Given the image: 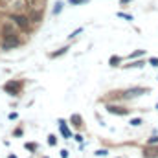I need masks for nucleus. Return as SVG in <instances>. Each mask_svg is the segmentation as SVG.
<instances>
[{
  "label": "nucleus",
  "instance_id": "nucleus-16",
  "mask_svg": "<svg viewBox=\"0 0 158 158\" xmlns=\"http://www.w3.org/2000/svg\"><path fill=\"white\" fill-rule=\"evenodd\" d=\"M143 53H145V50H138V52H132V53H131V57L134 59V57H140V55H143Z\"/></svg>",
  "mask_w": 158,
  "mask_h": 158
},
{
  "label": "nucleus",
  "instance_id": "nucleus-8",
  "mask_svg": "<svg viewBox=\"0 0 158 158\" xmlns=\"http://www.w3.org/2000/svg\"><path fill=\"white\" fill-rule=\"evenodd\" d=\"M30 20H31V24H39L40 20H42V13H40V11H37V13L33 11L31 17H30Z\"/></svg>",
  "mask_w": 158,
  "mask_h": 158
},
{
  "label": "nucleus",
  "instance_id": "nucleus-13",
  "mask_svg": "<svg viewBox=\"0 0 158 158\" xmlns=\"http://www.w3.org/2000/svg\"><path fill=\"white\" fill-rule=\"evenodd\" d=\"M37 147H39V145H37V143H33V142L26 143V149H28V151H37Z\"/></svg>",
  "mask_w": 158,
  "mask_h": 158
},
{
  "label": "nucleus",
  "instance_id": "nucleus-6",
  "mask_svg": "<svg viewBox=\"0 0 158 158\" xmlns=\"http://www.w3.org/2000/svg\"><path fill=\"white\" fill-rule=\"evenodd\" d=\"M59 127H61V134L64 138H72V132H70V129H68V125H66L64 119H59Z\"/></svg>",
  "mask_w": 158,
  "mask_h": 158
},
{
  "label": "nucleus",
  "instance_id": "nucleus-18",
  "mask_svg": "<svg viewBox=\"0 0 158 158\" xmlns=\"http://www.w3.org/2000/svg\"><path fill=\"white\" fill-rule=\"evenodd\" d=\"M22 132H24V131H22V127H17V129L13 131V136H22Z\"/></svg>",
  "mask_w": 158,
  "mask_h": 158
},
{
  "label": "nucleus",
  "instance_id": "nucleus-1",
  "mask_svg": "<svg viewBox=\"0 0 158 158\" xmlns=\"http://www.w3.org/2000/svg\"><path fill=\"white\" fill-rule=\"evenodd\" d=\"M20 44H22V40H20V37H19L17 33H7V35H4V39H2V48H0V50L9 52V50H13V48H19Z\"/></svg>",
  "mask_w": 158,
  "mask_h": 158
},
{
  "label": "nucleus",
  "instance_id": "nucleus-14",
  "mask_svg": "<svg viewBox=\"0 0 158 158\" xmlns=\"http://www.w3.org/2000/svg\"><path fill=\"white\" fill-rule=\"evenodd\" d=\"M156 143H158V136H151L147 140V145H156Z\"/></svg>",
  "mask_w": 158,
  "mask_h": 158
},
{
  "label": "nucleus",
  "instance_id": "nucleus-17",
  "mask_svg": "<svg viewBox=\"0 0 158 158\" xmlns=\"http://www.w3.org/2000/svg\"><path fill=\"white\" fill-rule=\"evenodd\" d=\"M48 143H50V145H55V143H57V138H55L53 134H50V136H48Z\"/></svg>",
  "mask_w": 158,
  "mask_h": 158
},
{
  "label": "nucleus",
  "instance_id": "nucleus-27",
  "mask_svg": "<svg viewBox=\"0 0 158 158\" xmlns=\"http://www.w3.org/2000/svg\"><path fill=\"white\" fill-rule=\"evenodd\" d=\"M0 48H2V40H0Z\"/></svg>",
  "mask_w": 158,
  "mask_h": 158
},
{
  "label": "nucleus",
  "instance_id": "nucleus-20",
  "mask_svg": "<svg viewBox=\"0 0 158 158\" xmlns=\"http://www.w3.org/2000/svg\"><path fill=\"white\" fill-rule=\"evenodd\" d=\"M61 7H63V2H57V4H55V9H53V13H59V11H61Z\"/></svg>",
  "mask_w": 158,
  "mask_h": 158
},
{
  "label": "nucleus",
  "instance_id": "nucleus-3",
  "mask_svg": "<svg viewBox=\"0 0 158 158\" xmlns=\"http://www.w3.org/2000/svg\"><path fill=\"white\" fill-rule=\"evenodd\" d=\"M147 92H149L147 86H134V88L119 92V98L121 99H131V98H136V96H142V94H147Z\"/></svg>",
  "mask_w": 158,
  "mask_h": 158
},
{
  "label": "nucleus",
  "instance_id": "nucleus-9",
  "mask_svg": "<svg viewBox=\"0 0 158 158\" xmlns=\"http://www.w3.org/2000/svg\"><path fill=\"white\" fill-rule=\"evenodd\" d=\"M66 52H68V46H63V48H59L57 52L50 53V57H52V59H55V57H59V55H63V53H66Z\"/></svg>",
  "mask_w": 158,
  "mask_h": 158
},
{
  "label": "nucleus",
  "instance_id": "nucleus-22",
  "mask_svg": "<svg viewBox=\"0 0 158 158\" xmlns=\"http://www.w3.org/2000/svg\"><path fill=\"white\" fill-rule=\"evenodd\" d=\"M96 155H98V156H105V155H107V151H105V149H99Z\"/></svg>",
  "mask_w": 158,
  "mask_h": 158
},
{
  "label": "nucleus",
  "instance_id": "nucleus-5",
  "mask_svg": "<svg viewBox=\"0 0 158 158\" xmlns=\"http://www.w3.org/2000/svg\"><path fill=\"white\" fill-rule=\"evenodd\" d=\"M107 110L112 112V114H118V116H125V114H129V109L119 107V105H107Z\"/></svg>",
  "mask_w": 158,
  "mask_h": 158
},
{
  "label": "nucleus",
  "instance_id": "nucleus-21",
  "mask_svg": "<svg viewBox=\"0 0 158 158\" xmlns=\"http://www.w3.org/2000/svg\"><path fill=\"white\" fill-rule=\"evenodd\" d=\"M81 31H83V30H81V28H79V30H76V31H74V33H72V35H70V39H76V37H77V35H81Z\"/></svg>",
  "mask_w": 158,
  "mask_h": 158
},
{
  "label": "nucleus",
  "instance_id": "nucleus-24",
  "mask_svg": "<svg viewBox=\"0 0 158 158\" xmlns=\"http://www.w3.org/2000/svg\"><path fill=\"white\" fill-rule=\"evenodd\" d=\"M19 118V116H17V112H11V114H9V119H17Z\"/></svg>",
  "mask_w": 158,
  "mask_h": 158
},
{
  "label": "nucleus",
  "instance_id": "nucleus-15",
  "mask_svg": "<svg viewBox=\"0 0 158 158\" xmlns=\"http://www.w3.org/2000/svg\"><path fill=\"white\" fill-rule=\"evenodd\" d=\"M131 125H132V127H138V125H142V118H134V119H131Z\"/></svg>",
  "mask_w": 158,
  "mask_h": 158
},
{
  "label": "nucleus",
  "instance_id": "nucleus-2",
  "mask_svg": "<svg viewBox=\"0 0 158 158\" xmlns=\"http://www.w3.org/2000/svg\"><path fill=\"white\" fill-rule=\"evenodd\" d=\"M11 22H13V26H17V28H20V30H30V24H31V20H30V17H26V15H22V13H13L11 17Z\"/></svg>",
  "mask_w": 158,
  "mask_h": 158
},
{
  "label": "nucleus",
  "instance_id": "nucleus-19",
  "mask_svg": "<svg viewBox=\"0 0 158 158\" xmlns=\"http://www.w3.org/2000/svg\"><path fill=\"white\" fill-rule=\"evenodd\" d=\"M149 64H153V66H158V57H151V59H149Z\"/></svg>",
  "mask_w": 158,
  "mask_h": 158
},
{
  "label": "nucleus",
  "instance_id": "nucleus-11",
  "mask_svg": "<svg viewBox=\"0 0 158 158\" xmlns=\"http://www.w3.org/2000/svg\"><path fill=\"white\" fill-rule=\"evenodd\" d=\"M119 63H121V57H118V55L110 57V61H109V64H110V66H119Z\"/></svg>",
  "mask_w": 158,
  "mask_h": 158
},
{
  "label": "nucleus",
  "instance_id": "nucleus-28",
  "mask_svg": "<svg viewBox=\"0 0 158 158\" xmlns=\"http://www.w3.org/2000/svg\"><path fill=\"white\" fill-rule=\"evenodd\" d=\"M30 2H33V0H30Z\"/></svg>",
  "mask_w": 158,
  "mask_h": 158
},
{
  "label": "nucleus",
  "instance_id": "nucleus-7",
  "mask_svg": "<svg viewBox=\"0 0 158 158\" xmlns=\"http://www.w3.org/2000/svg\"><path fill=\"white\" fill-rule=\"evenodd\" d=\"M143 158H158V149L155 147V149H143Z\"/></svg>",
  "mask_w": 158,
  "mask_h": 158
},
{
  "label": "nucleus",
  "instance_id": "nucleus-26",
  "mask_svg": "<svg viewBox=\"0 0 158 158\" xmlns=\"http://www.w3.org/2000/svg\"><path fill=\"white\" fill-rule=\"evenodd\" d=\"M7 158H17V156H15V155H9V156H7Z\"/></svg>",
  "mask_w": 158,
  "mask_h": 158
},
{
  "label": "nucleus",
  "instance_id": "nucleus-12",
  "mask_svg": "<svg viewBox=\"0 0 158 158\" xmlns=\"http://www.w3.org/2000/svg\"><path fill=\"white\" fill-rule=\"evenodd\" d=\"M72 121H74V125H76V127H81V125H83V118L77 116V114H74V116H72Z\"/></svg>",
  "mask_w": 158,
  "mask_h": 158
},
{
  "label": "nucleus",
  "instance_id": "nucleus-29",
  "mask_svg": "<svg viewBox=\"0 0 158 158\" xmlns=\"http://www.w3.org/2000/svg\"><path fill=\"white\" fill-rule=\"evenodd\" d=\"M44 158H48V156H44Z\"/></svg>",
  "mask_w": 158,
  "mask_h": 158
},
{
  "label": "nucleus",
  "instance_id": "nucleus-4",
  "mask_svg": "<svg viewBox=\"0 0 158 158\" xmlns=\"http://www.w3.org/2000/svg\"><path fill=\"white\" fill-rule=\"evenodd\" d=\"M4 90L11 96H19L20 90H22V83L20 81H9L7 85H4Z\"/></svg>",
  "mask_w": 158,
  "mask_h": 158
},
{
  "label": "nucleus",
  "instance_id": "nucleus-10",
  "mask_svg": "<svg viewBox=\"0 0 158 158\" xmlns=\"http://www.w3.org/2000/svg\"><path fill=\"white\" fill-rule=\"evenodd\" d=\"M143 64H145L143 61H132L131 64H125V68H142Z\"/></svg>",
  "mask_w": 158,
  "mask_h": 158
},
{
  "label": "nucleus",
  "instance_id": "nucleus-25",
  "mask_svg": "<svg viewBox=\"0 0 158 158\" xmlns=\"http://www.w3.org/2000/svg\"><path fill=\"white\" fill-rule=\"evenodd\" d=\"M129 2H131V0H121V6H123V4H129Z\"/></svg>",
  "mask_w": 158,
  "mask_h": 158
},
{
  "label": "nucleus",
  "instance_id": "nucleus-23",
  "mask_svg": "<svg viewBox=\"0 0 158 158\" xmlns=\"http://www.w3.org/2000/svg\"><path fill=\"white\" fill-rule=\"evenodd\" d=\"M61 158H68V151H66V149L61 151Z\"/></svg>",
  "mask_w": 158,
  "mask_h": 158
}]
</instances>
